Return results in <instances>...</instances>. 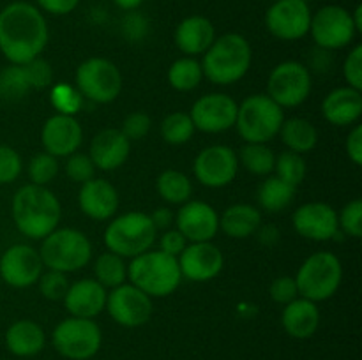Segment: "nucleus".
I'll list each match as a JSON object with an SVG mask.
<instances>
[{
  "mask_svg": "<svg viewBox=\"0 0 362 360\" xmlns=\"http://www.w3.org/2000/svg\"><path fill=\"white\" fill-rule=\"evenodd\" d=\"M311 9L300 0H276L265 13V27L281 41H299L310 34Z\"/></svg>",
  "mask_w": 362,
  "mask_h": 360,
  "instance_id": "2eb2a0df",
  "label": "nucleus"
},
{
  "mask_svg": "<svg viewBox=\"0 0 362 360\" xmlns=\"http://www.w3.org/2000/svg\"><path fill=\"white\" fill-rule=\"evenodd\" d=\"M322 115L336 127L356 126L362 116V90L349 85L331 90L322 101Z\"/></svg>",
  "mask_w": 362,
  "mask_h": 360,
  "instance_id": "393cba45",
  "label": "nucleus"
},
{
  "mask_svg": "<svg viewBox=\"0 0 362 360\" xmlns=\"http://www.w3.org/2000/svg\"><path fill=\"white\" fill-rule=\"evenodd\" d=\"M23 67H25V71H27V78H28V83H30L32 90H42V88L52 87L53 69H52V66H49L48 60L37 56V59L23 64Z\"/></svg>",
  "mask_w": 362,
  "mask_h": 360,
  "instance_id": "a18cd8bd",
  "label": "nucleus"
},
{
  "mask_svg": "<svg viewBox=\"0 0 362 360\" xmlns=\"http://www.w3.org/2000/svg\"><path fill=\"white\" fill-rule=\"evenodd\" d=\"M216 28L209 18L193 14L187 16L177 25L173 32V41L175 46L186 56L202 55L209 49V46L214 42Z\"/></svg>",
  "mask_w": 362,
  "mask_h": 360,
  "instance_id": "a878e982",
  "label": "nucleus"
},
{
  "mask_svg": "<svg viewBox=\"0 0 362 360\" xmlns=\"http://www.w3.org/2000/svg\"><path fill=\"white\" fill-rule=\"evenodd\" d=\"M152 127V119L145 112H133L124 119L120 131L129 141L144 140Z\"/></svg>",
  "mask_w": 362,
  "mask_h": 360,
  "instance_id": "49530a36",
  "label": "nucleus"
},
{
  "mask_svg": "<svg viewBox=\"0 0 362 360\" xmlns=\"http://www.w3.org/2000/svg\"><path fill=\"white\" fill-rule=\"evenodd\" d=\"M48 39V23L35 4L16 0L0 11V53L9 64L23 66L41 56Z\"/></svg>",
  "mask_w": 362,
  "mask_h": 360,
  "instance_id": "f257e3e1",
  "label": "nucleus"
},
{
  "mask_svg": "<svg viewBox=\"0 0 362 360\" xmlns=\"http://www.w3.org/2000/svg\"><path fill=\"white\" fill-rule=\"evenodd\" d=\"M46 334L39 323L32 320H18L6 330V346L16 356H34L42 352Z\"/></svg>",
  "mask_w": 362,
  "mask_h": 360,
  "instance_id": "cd10ccee",
  "label": "nucleus"
},
{
  "mask_svg": "<svg viewBox=\"0 0 362 360\" xmlns=\"http://www.w3.org/2000/svg\"><path fill=\"white\" fill-rule=\"evenodd\" d=\"M300 2H306L308 4V2H310V0H300Z\"/></svg>",
  "mask_w": 362,
  "mask_h": 360,
  "instance_id": "bf43d9fd",
  "label": "nucleus"
},
{
  "mask_svg": "<svg viewBox=\"0 0 362 360\" xmlns=\"http://www.w3.org/2000/svg\"><path fill=\"white\" fill-rule=\"evenodd\" d=\"M78 205L87 217L94 221H108L117 214L120 205L115 186L105 179H92L81 184L78 193Z\"/></svg>",
  "mask_w": 362,
  "mask_h": 360,
  "instance_id": "4be33fe9",
  "label": "nucleus"
},
{
  "mask_svg": "<svg viewBox=\"0 0 362 360\" xmlns=\"http://www.w3.org/2000/svg\"><path fill=\"white\" fill-rule=\"evenodd\" d=\"M194 124L189 113L173 112L161 122V136L170 145H184L193 138Z\"/></svg>",
  "mask_w": 362,
  "mask_h": 360,
  "instance_id": "e433bc0d",
  "label": "nucleus"
},
{
  "mask_svg": "<svg viewBox=\"0 0 362 360\" xmlns=\"http://www.w3.org/2000/svg\"><path fill=\"white\" fill-rule=\"evenodd\" d=\"M52 342L64 359L88 360L101 349L103 334L94 320L69 316L57 325Z\"/></svg>",
  "mask_w": 362,
  "mask_h": 360,
  "instance_id": "9d476101",
  "label": "nucleus"
},
{
  "mask_svg": "<svg viewBox=\"0 0 362 360\" xmlns=\"http://www.w3.org/2000/svg\"><path fill=\"white\" fill-rule=\"evenodd\" d=\"M131 154V141L124 136V133L115 127L103 129L92 138L90 155L92 162L103 172H115L117 168L127 161Z\"/></svg>",
  "mask_w": 362,
  "mask_h": 360,
  "instance_id": "5701e85b",
  "label": "nucleus"
},
{
  "mask_svg": "<svg viewBox=\"0 0 362 360\" xmlns=\"http://www.w3.org/2000/svg\"><path fill=\"white\" fill-rule=\"evenodd\" d=\"M281 323L286 334L293 339H310L320 327V309L317 302L297 296L283 309Z\"/></svg>",
  "mask_w": 362,
  "mask_h": 360,
  "instance_id": "bb28decb",
  "label": "nucleus"
},
{
  "mask_svg": "<svg viewBox=\"0 0 362 360\" xmlns=\"http://www.w3.org/2000/svg\"><path fill=\"white\" fill-rule=\"evenodd\" d=\"M352 20H354V25H356L357 32H362V7L357 6L356 11L352 13Z\"/></svg>",
  "mask_w": 362,
  "mask_h": 360,
  "instance_id": "13d9d810",
  "label": "nucleus"
},
{
  "mask_svg": "<svg viewBox=\"0 0 362 360\" xmlns=\"http://www.w3.org/2000/svg\"><path fill=\"white\" fill-rule=\"evenodd\" d=\"M11 214L21 235L32 240H42L59 228L62 207L55 193L46 186L25 184L14 193Z\"/></svg>",
  "mask_w": 362,
  "mask_h": 360,
  "instance_id": "f03ea898",
  "label": "nucleus"
},
{
  "mask_svg": "<svg viewBox=\"0 0 362 360\" xmlns=\"http://www.w3.org/2000/svg\"><path fill=\"white\" fill-rule=\"evenodd\" d=\"M262 224V212L250 203H235L219 215V229L230 239L243 240L255 235Z\"/></svg>",
  "mask_w": 362,
  "mask_h": 360,
  "instance_id": "c85d7f7f",
  "label": "nucleus"
},
{
  "mask_svg": "<svg viewBox=\"0 0 362 360\" xmlns=\"http://www.w3.org/2000/svg\"><path fill=\"white\" fill-rule=\"evenodd\" d=\"M311 87L310 67L297 60H285L269 74L267 95L283 109L296 108L310 97Z\"/></svg>",
  "mask_w": 362,
  "mask_h": 360,
  "instance_id": "9b49d317",
  "label": "nucleus"
},
{
  "mask_svg": "<svg viewBox=\"0 0 362 360\" xmlns=\"http://www.w3.org/2000/svg\"><path fill=\"white\" fill-rule=\"evenodd\" d=\"M175 224L187 242H212L219 232V214L207 201L189 200L180 205Z\"/></svg>",
  "mask_w": 362,
  "mask_h": 360,
  "instance_id": "412c9836",
  "label": "nucleus"
},
{
  "mask_svg": "<svg viewBox=\"0 0 362 360\" xmlns=\"http://www.w3.org/2000/svg\"><path fill=\"white\" fill-rule=\"evenodd\" d=\"M253 62V49L243 34L226 32L214 39L202 60L204 78L214 85H233L243 80Z\"/></svg>",
  "mask_w": 362,
  "mask_h": 360,
  "instance_id": "7ed1b4c3",
  "label": "nucleus"
},
{
  "mask_svg": "<svg viewBox=\"0 0 362 360\" xmlns=\"http://www.w3.org/2000/svg\"><path fill=\"white\" fill-rule=\"evenodd\" d=\"M30 83H28L27 71L23 66L9 64L0 69V99L4 101H21L30 94Z\"/></svg>",
  "mask_w": 362,
  "mask_h": 360,
  "instance_id": "c9c22d12",
  "label": "nucleus"
},
{
  "mask_svg": "<svg viewBox=\"0 0 362 360\" xmlns=\"http://www.w3.org/2000/svg\"><path fill=\"white\" fill-rule=\"evenodd\" d=\"M39 254L49 270L73 274L90 263L92 244L80 229L57 228L42 239Z\"/></svg>",
  "mask_w": 362,
  "mask_h": 360,
  "instance_id": "39448f33",
  "label": "nucleus"
},
{
  "mask_svg": "<svg viewBox=\"0 0 362 360\" xmlns=\"http://www.w3.org/2000/svg\"><path fill=\"white\" fill-rule=\"evenodd\" d=\"M187 240L179 229H165L159 236V251L170 254L173 258H179L180 253L186 249Z\"/></svg>",
  "mask_w": 362,
  "mask_h": 360,
  "instance_id": "8fccbe9b",
  "label": "nucleus"
},
{
  "mask_svg": "<svg viewBox=\"0 0 362 360\" xmlns=\"http://www.w3.org/2000/svg\"><path fill=\"white\" fill-rule=\"evenodd\" d=\"M41 254L28 244H14L0 256V279L11 288H28L42 274Z\"/></svg>",
  "mask_w": 362,
  "mask_h": 360,
  "instance_id": "f3484780",
  "label": "nucleus"
},
{
  "mask_svg": "<svg viewBox=\"0 0 362 360\" xmlns=\"http://www.w3.org/2000/svg\"><path fill=\"white\" fill-rule=\"evenodd\" d=\"M106 309L120 327L136 328L147 323L154 313L152 299L131 282L112 288L106 299Z\"/></svg>",
  "mask_w": 362,
  "mask_h": 360,
  "instance_id": "ddd939ff",
  "label": "nucleus"
},
{
  "mask_svg": "<svg viewBox=\"0 0 362 360\" xmlns=\"http://www.w3.org/2000/svg\"><path fill=\"white\" fill-rule=\"evenodd\" d=\"M127 279L151 299H161L179 288L182 274L177 258L163 251H147L131 258L127 263Z\"/></svg>",
  "mask_w": 362,
  "mask_h": 360,
  "instance_id": "20e7f679",
  "label": "nucleus"
},
{
  "mask_svg": "<svg viewBox=\"0 0 362 360\" xmlns=\"http://www.w3.org/2000/svg\"><path fill=\"white\" fill-rule=\"evenodd\" d=\"M297 187L290 186L285 180L278 179V176H267L264 182L258 186L257 191V201L258 207L264 208L265 212H283L292 205L293 198H296Z\"/></svg>",
  "mask_w": 362,
  "mask_h": 360,
  "instance_id": "7c9ffc66",
  "label": "nucleus"
},
{
  "mask_svg": "<svg viewBox=\"0 0 362 360\" xmlns=\"http://www.w3.org/2000/svg\"><path fill=\"white\" fill-rule=\"evenodd\" d=\"M193 172L202 186L219 189L235 180L239 159L233 148L226 145H211L198 152L193 162Z\"/></svg>",
  "mask_w": 362,
  "mask_h": 360,
  "instance_id": "4468645a",
  "label": "nucleus"
},
{
  "mask_svg": "<svg viewBox=\"0 0 362 360\" xmlns=\"http://www.w3.org/2000/svg\"><path fill=\"white\" fill-rule=\"evenodd\" d=\"M255 235H257L258 242H260L262 246L272 247L279 242V236H281V233H279L278 226L260 224V228L257 229V233H255Z\"/></svg>",
  "mask_w": 362,
  "mask_h": 360,
  "instance_id": "6e6d98bb",
  "label": "nucleus"
},
{
  "mask_svg": "<svg viewBox=\"0 0 362 360\" xmlns=\"http://www.w3.org/2000/svg\"><path fill=\"white\" fill-rule=\"evenodd\" d=\"M49 101H52L53 108L57 109V113H62V115H73L81 108V94L78 92L76 87H71L67 83H57L52 87V95H49Z\"/></svg>",
  "mask_w": 362,
  "mask_h": 360,
  "instance_id": "ea45409f",
  "label": "nucleus"
},
{
  "mask_svg": "<svg viewBox=\"0 0 362 360\" xmlns=\"http://www.w3.org/2000/svg\"><path fill=\"white\" fill-rule=\"evenodd\" d=\"M122 73L112 60L105 56H90L76 67L74 87L81 97L98 104L113 102L122 92Z\"/></svg>",
  "mask_w": 362,
  "mask_h": 360,
  "instance_id": "1a4fd4ad",
  "label": "nucleus"
},
{
  "mask_svg": "<svg viewBox=\"0 0 362 360\" xmlns=\"http://www.w3.org/2000/svg\"><path fill=\"white\" fill-rule=\"evenodd\" d=\"M94 275L95 281L105 286L106 289L124 284L127 279L126 258L119 256V254L112 253V251L99 254L94 263Z\"/></svg>",
  "mask_w": 362,
  "mask_h": 360,
  "instance_id": "72a5a7b5",
  "label": "nucleus"
},
{
  "mask_svg": "<svg viewBox=\"0 0 362 360\" xmlns=\"http://www.w3.org/2000/svg\"><path fill=\"white\" fill-rule=\"evenodd\" d=\"M283 120L281 106L267 94H253L239 104L235 127L246 143H269L279 134Z\"/></svg>",
  "mask_w": 362,
  "mask_h": 360,
  "instance_id": "0eeeda50",
  "label": "nucleus"
},
{
  "mask_svg": "<svg viewBox=\"0 0 362 360\" xmlns=\"http://www.w3.org/2000/svg\"><path fill=\"white\" fill-rule=\"evenodd\" d=\"M274 172L278 179L285 180L290 186L299 187L308 175V164L306 161H304L303 154L286 150L281 152L279 155H276Z\"/></svg>",
  "mask_w": 362,
  "mask_h": 360,
  "instance_id": "4c0bfd02",
  "label": "nucleus"
},
{
  "mask_svg": "<svg viewBox=\"0 0 362 360\" xmlns=\"http://www.w3.org/2000/svg\"><path fill=\"white\" fill-rule=\"evenodd\" d=\"M95 166L92 162L90 155L81 154V152H74L67 157L66 161V173L73 182L85 184L88 180L94 179L95 175Z\"/></svg>",
  "mask_w": 362,
  "mask_h": 360,
  "instance_id": "a19ab883",
  "label": "nucleus"
},
{
  "mask_svg": "<svg viewBox=\"0 0 362 360\" xmlns=\"http://www.w3.org/2000/svg\"><path fill=\"white\" fill-rule=\"evenodd\" d=\"M23 161L21 155L9 145L0 143V186L11 184L21 175Z\"/></svg>",
  "mask_w": 362,
  "mask_h": 360,
  "instance_id": "37998d69",
  "label": "nucleus"
},
{
  "mask_svg": "<svg viewBox=\"0 0 362 360\" xmlns=\"http://www.w3.org/2000/svg\"><path fill=\"white\" fill-rule=\"evenodd\" d=\"M237 109L239 102L228 94L214 92V94L202 95L191 108L189 116L194 124V129L202 133L218 134L235 127Z\"/></svg>",
  "mask_w": 362,
  "mask_h": 360,
  "instance_id": "dca6fc26",
  "label": "nucleus"
},
{
  "mask_svg": "<svg viewBox=\"0 0 362 360\" xmlns=\"http://www.w3.org/2000/svg\"><path fill=\"white\" fill-rule=\"evenodd\" d=\"M204 80L202 64L194 56H180L168 69V83L177 92H191Z\"/></svg>",
  "mask_w": 362,
  "mask_h": 360,
  "instance_id": "473e14b6",
  "label": "nucleus"
},
{
  "mask_svg": "<svg viewBox=\"0 0 362 360\" xmlns=\"http://www.w3.org/2000/svg\"><path fill=\"white\" fill-rule=\"evenodd\" d=\"M37 282L39 292L48 300H62L64 295L67 293V288H69L67 274L57 270H48L46 274H41Z\"/></svg>",
  "mask_w": 362,
  "mask_h": 360,
  "instance_id": "c03bdc74",
  "label": "nucleus"
},
{
  "mask_svg": "<svg viewBox=\"0 0 362 360\" xmlns=\"http://www.w3.org/2000/svg\"><path fill=\"white\" fill-rule=\"evenodd\" d=\"M108 289L95 279H80L67 288L64 295V306L71 316L94 320L106 309Z\"/></svg>",
  "mask_w": 362,
  "mask_h": 360,
  "instance_id": "b1692460",
  "label": "nucleus"
},
{
  "mask_svg": "<svg viewBox=\"0 0 362 360\" xmlns=\"http://www.w3.org/2000/svg\"><path fill=\"white\" fill-rule=\"evenodd\" d=\"M296 232L315 242H325L338 235V212L324 201H310L296 208L292 215Z\"/></svg>",
  "mask_w": 362,
  "mask_h": 360,
  "instance_id": "6ab92c4d",
  "label": "nucleus"
},
{
  "mask_svg": "<svg viewBox=\"0 0 362 360\" xmlns=\"http://www.w3.org/2000/svg\"><path fill=\"white\" fill-rule=\"evenodd\" d=\"M124 34L131 39V41H140L145 34H147V21L141 14L136 11H129L127 16L124 18Z\"/></svg>",
  "mask_w": 362,
  "mask_h": 360,
  "instance_id": "3c124183",
  "label": "nucleus"
},
{
  "mask_svg": "<svg viewBox=\"0 0 362 360\" xmlns=\"http://www.w3.org/2000/svg\"><path fill=\"white\" fill-rule=\"evenodd\" d=\"M151 215L152 219V224L156 226V229L158 232H165V229H170V226L175 222V214H173L172 210H170L168 207H159L156 208Z\"/></svg>",
  "mask_w": 362,
  "mask_h": 360,
  "instance_id": "5fc2aeb1",
  "label": "nucleus"
},
{
  "mask_svg": "<svg viewBox=\"0 0 362 360\" xmlns=\"http://www.w3.org/2000/svg\"><path fill=\"white\" fill-rule=\"evenodd\" d=\"M156 189L168 205H182L191 200L193 184L186 173L179 169H165L156 180Z\"/></svg>",
  "mask_w": 362,
  "mask_h": 360,
  "instance_id": "2f4dec72",
  "label": "nucleus"
},
{
  "mask_svg": "<svg viewBox=\"0 0 362 360\" xmlns=\"http://www.w3.org/2000/svg\"><path fill=\"white\" fill-rule=\"evenodd\" d=\"M35 4L45 13L53 16H66L80 6V0H35Z\"/></svg>",
  "mask_w": 362,
  "mask_h": 360,
  "instance_id": "603ef678",
  "label": "nucleus"
},
{
  "mask_svg": "<svg viewBox=\"0 0 362 360\" xmlns=\"http://www.w3.org/2000/svg\"><path fill=\"white\" fill-rule=\"evenodd\" d=\"M343 78L346 85L362 90V46L356 44L343 62Z\"/></svg>",
  "mask_w": 362,
  "mask_h": 360,
  "instance_id": "de8ad7c7",
  "label": "nucleus"
},
{
  "mask_svg": "<svg viewBox=\"0 0 362 360\" xmlns=\"http://www.w3.org/2000/svg\"><path fill=\"white\" fill-rule=\"evenodd\" d=\"M182 279L207 282L218 277L225 267L221 249L212 242H191L177 258Z\"/></svg>",
  "mask_w": 362,
  "mask_h": 360,
  "instance_id": "a211bd4d",
  "label": "nucleus"
},
{
  "mask_svg": "<svg viewBox=\"0 0 362 360\" xmlns=\"http://www.w3.org/2000/svg\"><path fill=\"white\" fill-rule=\"evenodd\" d=\"M239 164L257 176H265L274 172L276 154L267 143H246L237 154Z\"/></svg>",
  "mask_w": 362,
  "mask_h": 360,
  "instance_id": "f704fd0d",
  "label": "nucleus"
},
{
  "mask_svg": "<svg viewBox=\"0 0 362 360\" xmlns=\"http://www.w3.org/2000/svg\"><path fill=\"white\" fill-rule=\"evenodd\" d=\"M113 4H115L119 9L127 11V13H129V11H136L138 7L144 4V0H113Z\"/></svg>",
  "mask_w": 362,
  "mask_h": 360,
  "instance_id": "4d7b16f0",
  "label": "nucleus"
},
{
  "mask_svg": "<svg viewBox=\"0 0 362 360\" xmlns=\"http://www.w3.org/2000/svg\"><path fill=\"white\" fill-rule=\"evenodd\" d=\"M158 229L145 212H126L108 222L105 229V246L122 258H134L151 251Z\"/></svg>",
  "mask_w": 362,
  "mask_h": 360,
  "instance_id": "423d86ee",
  "label": "nucleus"
},
{
  "mask_svg": "<svg viewBox=\"0 0 362 360\" xmlns=\"http://www.w3.org/2000/svg\"><path fill=\"white\" fill-rule=\"evenodd\" d=\"M339 229L346 233L349 236L359 239L362 235V200H352L341 208L338 214Z\"/></svg>",
  "mask_w": 362,
  "mask_h": 360,
  "instance_id": "79ce46f5",
  "label": "nucleus"
},
{
  "mask_svg": "<svg viewBox=\"0 0 362 360\" xmlns=\"http://www.w3.org/2000/svg\"><path fill=\"white\" fill-rule=\"evenodd\" d=\"M343 279L339 258L329 251H318L303 261L296 275L299 296L311 302H324L334 296Z\"/></svg>",
  "mask_w": 362,
  "mask_h": 360,
  "instance_id": "6e6552de",
  "label": "nucleus"
},
{
  "mask_svg": "<svg viewBox=\"0 0 362 360\" xmlns=\"http://www.w3.org/2000/svg\"><path fill=\"white\" fill-rule=\"evenodd\" d=\"M41 143L45 152L53 157H69L71 154L80 150L83 143L81 124L78 122L76 116L55 113L42 124Z\"/></svg>",
  "mask_w": 362,
  "mask_h": 360,
  "instance_id": "aec40b11",
  "label": "nucleus"
},
{
  "mask_svg": "<svg viewBox=\"0 0 362 360\" xmlns=\"http://www.w3.org/2000/svg\"><path fill=\"white\" fill-rule=\"evenodd\" d=\"M310 34L317 48L336 52V49H343L352 44L359 32L354 25L352 13L349 9L329 4L311 14Z\"/></svg>",
  "mask_w": 362,
  "mask_h": 360,
  "instance_id": "f8f14e48",
  "label": "nucleus"
},
{
  "mask_svg": "<svg viewBox=\"0 0 362 360\" xmlns=\"http://www.w3.org/2000/svg\"><path fill=\"white\" fill-rule=\"evenodd\" d=\"M28 179L30 184L35 186H48L59 173V161L57 157L49 155L48 152H41V154L34 155L27 166Z\"/></svg>",
  "mask_w": 362,
  "mask_h": 360,
  "instance_id": "58836bf2",
  "label": "nucleus"
},
{
  "mask_svg": "<svg viewBox=\"0 0 362 360\" xmlns=\"http://www.w3.org/2000/svg\"><path fill=\"white\" fill-rule=\"evenodd\" d=\"M269 295L274 300L276 304H283L286 306L288 302L296 300L299 296V289H297L296 277L292 275H279L274 281L271 282V288H269Z\"/></svg>",
  "mask_w": 362,
  "mask_h": 360,
  "instance_id": "09e8293b",
  "label": "nucleus"
},
{
  "mask_svg": "<svg viewBox=\"0 0 362 360\" xmlns=\"http://www.w3.org/2000/svg\"><path fill=\"white\" fill-rule=\"evenodd\" d=\"M346 154H349V159L356 166L362 164V126L361 124H356V126L350 129L349 136H346Z\"/></svg>",
  "mask_w": 362,
  "mask_h": 360,
  "instance_id": "864d4df0",
  "label": "nucleus"
},
{
  "mask_svg": "<svg viewBox=\"0 0 362 360\" xmlns=\"http://www.w3.org/2000/svg\"><path fill=\"white\" fill-rule=\"evenodd\" d=\"M279 136L288 150L297 154H308L313 150L318 143V131L313 122L303 119V116H293V119L283 120V126L279 129Z\"/></svg>",
  "mask_w": 362,
  "mask_h": 360,
  "instance_id": "c756f323",
  "label": "nucleus"
}]
</instances>
